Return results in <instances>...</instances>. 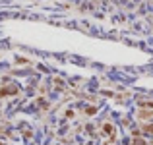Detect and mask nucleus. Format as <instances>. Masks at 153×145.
Instances as JSON below:
<instances>
[{
    "mask_svg": "<svg viewBox=\"0 0 153 145\" xmlns=\"http://www.w3.org/2000/svg\"><path fill=\"white\" fill-rule=\"evenodd\" d=\"M16 87H12V89H0V95H10V93H16Z\"/></svg>",
    "mask_w": 153,
    "mask_h": 145,
    "instance_id": "1",
    "label": "nucleus"
},
{
    "mask_svg": "<svg viewBox=\"0 0 153 145\" xmlns=\"http://www.w3.org/2000/svg\"><path fill=\"white\" fill-rule=\"evenodd\" d=\"M134 145H146V141H143V139H140V138H136L134 139Z\"/></svg>",
    "mask_w": 153,
    "mask_h": 145,
    "instance_id": "2",
    "label": "nucleus"
},
{
    "mask_svg": "<svg viewBox=\"0 0 153 145\" xmlns=\"http://www.w3.org/2000/svg\"><path fill=\"white\" fill-rule=\"evenodd\" d=\"M143 132H149V134H153V126H143Z\"/></svg>",
    "mask_w": 153,
    "mask_h": 145,
    "instance_id": "3",
    "label": "nucleus"
}]
</instances>
